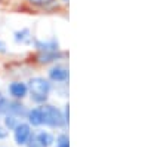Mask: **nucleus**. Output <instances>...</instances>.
<instances>
[{
  "instance_id": "1",
  "label": "nucleus",
  "mask_w": 148,
  "mask_h": 147,
  "mask_svg": "<svg viewBox=\"0 0 148 147\" xmlns=\"http://www.w3.org/2000/svg\"><path fill=\"white\" fill-rule=\"evenodd\" d=\"M51 89V85L47 80L42 79V77H34L30 82V91H31V97L34 101H45L46 97Z\"/></svg>"
},
{
  "instance_id": "2",
  "label": "nucleus",
  "mask_w": 148,
  "mask_h": 147,
  "mask_svg": "<svg viewBox=\"0 0 148 147\" xmlns=\"http://www.w3.org/2000/svg\"><path fill=\"white\" fill-rule=\"evenodd\" d=\"M42 113H43V122L47 125H52V126H59L62 125V115L58 108L52 107V106H47L45 108H42Z\"/></svg>"
},
{
  "instance_id": "3",
  "label": "nucleus",
  "mask_w": 148,
  "mask_h": 147,
  "mask_svg": "<svg viewBox=\"0 0 148 147\" xmlns=\"http://www.w3.org/2000/svg\"><path fill=\"white\" fill-rule=\"evenodd\" d=\"M30 138V126L25 124H21L15 128V140L18 144H25Z\"/></svg>"
},
{
  "instance_id": "4",
  "label": "nucleus",
  "mask_w": 148,
  "mask_h": 147,
  "mask_svg": "<svg viewBox=\"0 0 148 147\" xmlns=\"http://www.w3.org/2000/svg\"><path fill=\"white\" fill-rule=\"evenodd\" d=\"M49 76H51L52 80H56V82H64L67 80L68 77V71L62 67H55L51 70V73H49Z\"/></svg>"
},
{
  "instance_id": "5",
  "label": "nucleus",
  "mask_w": 148,
  "mask_h": 147,
  "mask_svg": "<svg viewBox=\"0 0 148 147\" xmlns=\"http://www.w3.org/2000/svg\"><path fill=\"white\" fill-rule=\"evenodd\" d=\"M9 91H10V94L14 95V97L22 98L24 95L27 94V86L24 83H21V82H15V83H12L10 86H9Z\"/></svg>"
},
{
  "instance_id": "6",
  "label": "nucleus",
  "mask_w": 148,
  "mask_h": 147,
  "mask_svg": "<svg viewBox=\"0 0 148 147\" xmlns=\"http://www.w3.org/2000/svg\"><path fill=\"white\" fill-rule=\"evenodd\" d=\"M30 122L33 125H40L43 124V113L42 108H34L30 112Z\"/></svg>"
},
{
  "instance_id": "7",
  "label": "nucleus",
  "mask_w": 148,
  "mask_h": 147,
  "mask_svg": "<svg viewBox=\"0 0 148 147\" xmlns=\"http://www.w3.org/2000/svg\"><path fill=\"white\" fill-rule=\"evenodd\" d=\"M37 140H39V143H40L42 146H49V144L52 143V137L49 135V134H45V132L39 134V137H37Z\"/></svg>"
},
{
  "instance_id": "8",
  "label": "nucleus",
  "mask_w": 148,
  "mask_h": 147,
  "mask_svg": "<svg viewBox=\"0 0 148 147\" xmlns=\"http://www.w3.org/2000/svg\"><path fill=\"white\" fill-rule=\"evenodd\" d=\"M56 147H68V138L65 135L59 137L58 138V143H56Z\"/></svg>"
},
{
  "instance_id": "9",
  "label": "nucleus",
  "mask_w": 148,
  "mask_h": 147,
  "mask_svg": "<svg viewBox=\"0 0 148 147\" xmlns=\"http://www.w3.org/2000/svg\"><path fill=\"white\" fill-rule=\"evenodd\" d=\"M30 2H33V3H37V5H45V3L52 2V0H30Z\"/></svg>"
},
{
  "instance_id": "10",
  "label": "nucleus",
  "mask_w": 148,
  "mask_h": 147,
  "mask_svg": "<svg viewBox=\"0 0 148 147\" xmlns=\"http://www.w3.org/2000/svg\"><path fill=\"white\" fill-rule=\"evenodd\" d=\"M6 137V132L2 129V128H0V138H5Z\"/></svg>"
},
{
  "instance_id": "11",
  "label": "nucleus",
  "mask_w": 148,
  "mask_h": 147,
  "mask_svg": "<svg viewBox=\"0 0 148 147\" xmlns=\"http://www.w3.org/2000/svg\"><path fill=\"white\" fill-rule=\"evenodd\" d=\"M3 104H5V98H3V95H2V94H0V107H2Z\"/></svg>"
}]
</instances>
